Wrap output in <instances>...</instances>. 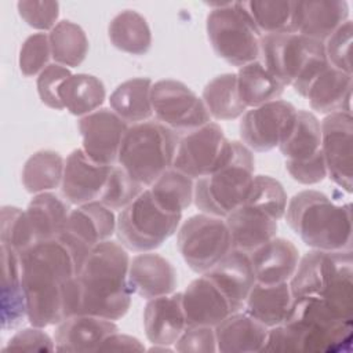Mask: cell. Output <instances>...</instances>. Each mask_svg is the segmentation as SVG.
I'll use <instances>...</instances> for the list:
<instances>
[{
    "label": "cell",
    "instance_id": "1f68e13d",
    "mask_svg": "<svg viewBox=\"0 0 353 353\" xmlns=\"http://www.w3.org/2000/svg\"><path fill=\"white\" fill-rule=\"evenodd\" d=\"M153 81L148 77H134L119 84L109 97L110 109L127 124L148 121L152 114Z\"/></svg>",
    "mask_w": 353,
    "mask_h": 353
},
{
    "label": "cell",
    "instance_id": "d590c367",
    "mask_svg": "<svg viewBox=\"0 0 353 353\" xmlns=\"http://www.w3.org/2000/svg\"><path fill=\"white\" fill-rule=\"evenodd\" d=\"M153 201L167 214L182 215L194 199V182L183 172L168 168L150 186Z\"/></svg>",
    "mask_w": 353,
    "mask_h": 353
},
{
    "label": "cell",
    "instance_id": "7bdbcfd3",
    "mask_svg": "<svg viewBox=\"0 0 353 353\" xmlns=\"http://www.w3.org/2000/svg\"><path fill=\"white\" fill-rule=\"evenodd\" d=\"M244 204L256 207L279 221L284 216L288 203L287 193L277 179L269 175H255Z\"/></svg>",
    "mask_w": 353,
    "mask_h": 353
},
{
    "label": "cell",
    "instance_id": "836d02e7",
    "mask_svg": "<svg viewBox=\"0 0 353 353\" xmlns=\"http://www.w3.org/2000/svg\"><path fill=\"white\" fill-rule=\"evenodd\" d=\"M106 98L103 83L88 73L72 74L59 88V99L73 116H87L102 106Z\"/></svg>",
    "mask_w": 353,
    "mask_h": 353
},
{
    "label": "cell",
    "instance_id": "60d3db41",
    "mask_svg": "<svg viewBox=\"0 0 353 353\" xmlns=\"http://www.w3.org/2000/svg\"><path fill=\"white\" fill-rule=\"evenodd\" d=\"M261 34L295 33L294 1H244Z\"/></svg>",
    "mask_w": 353,
    "mask_h": 353
},
{
    "label": "cell",
    "instance_id": "f907efd6",
    "mask_svg": "<svg viewBox=\"0 0 353 353\" xmlns=\"http://www.w3.org/2000/svg\"><path fill=\"white\" fill-rule=\"evenodd\" d=\"M3 350L23 352H54L55 341L40 327H29L14 334Z\"/></svg>",
    "mask_w": 353,
    "mask_h": 353
},
{
    "label": "cell",
    "instance_id": "8d00e7d4",
    "mask_svg": "<svg viewBox=\"0 0 353 353\" xmlns=\"http://www.w3.org/2000/svg\"><path fill=\"white\" fill-rule=\"evenodd\" d=\"M285 160L302 161L321 150V125L319 119L307 110H298L292 128L279 145Z\"/></svg>",
    "mask_w": 353,
    "mask_h": 353
},
{
    "label": "cell",
    "instance_id": "5b68a950",
    "mask_svg": "<svg viewBox=\"0 0 353 353\" xmlns=\"http://www.w3.org/2000/svg\"><path fill=\"white\" fill-rule=\"evenodd\" d=\"M181 135L160 121L148 120L128 127L117 164L137 182L150 186L172 167Z\"/></svg>",
    "mask_w": 353,
    "mask_h": 353
},
{
    "label": "cell",
    "instance_id": "4fadbf2b",
    "mask_svg": "<svg viewBox=\"0 0 353 353\" xmlns=\"http://www.w3.org/2000/svg\"><path fill=\"white\" fill-rule=\"evenodd\" d=\"M298 109L287 101L276 99L247 109L240 120V138L252 152H269L285 139Z\"/></svg>",
    "mask_w": 353,
    "mask_h": 353
},
{
    "label": "cell",
    "instance_id": "ffe728a7",
    "mask_svg": "<svg viewBox=\"0 0 353 353\" xmlns=\"http://www.w3.org/2000/svg\"><path fill=\"white\" fill-rule=\"evenodd\" d=\"M128 283L131 291L145 299L170 295L176 288V270L164 256L141 252L130 259Z\"/></svg>",
    "mask_w": 353,
    "mask_h": 353
},
{
    "label": "cell",
    "instance_id": "9c48e42d",
    "mask_svg": "<svg viewBox=\"0 0 353 353\" xmlns=\"http://www.w3.org/2000/svg\"><path fill=\"white\" fill-rule=\"evenodd\" d=\"M182 215L164 212L145 189L130 205L123 208L117 216L116 233L125 250L149 252L168 240L181 223Z\"/></svg>",
    "mask_w": 353,
    "mask_h": 353
},
{
    "label": "cell",
    "instance_id": "816d5d0a",
    "mask_svg": "<svg viewBox=\"0 0 353 353\" xmlns=\"http://www.w3.org/2000/svg\"><path fill=\"white\" fill-rule=\"evenodd\" d=\"M285 170L294 181L302 185H314L327 176V167L321 150L307 160H285Z\"/></svg>",
    "mask_w": 353,
    "mask_h": 353
},
{
    "label": "cell",
    "instance_id": "603a6c76",
    "mask_svg": "<svg viewBox=\"0 0 353 353\" xmlns=\"http://www.w3.org/2000/svg\"><path fill=\"white\" fill-rule=\"evenodd\" d=\"M143 327L146 338L153 345H175L186 328L182 292L149 299L143 310Z\"/></svg>",
    "mask_w": 353,
    "mask_h": 353
},
{
    "label": "cell",
    "instance_id": "f546056e",
    "mask_svg": "<svg viewBox=\"0 0 353 353\" xmlns=\"http://www.w3.org/2000/svg\"><path fill=\"white\" fill-rule=\"evenodd\" d=\"M292 299L294 296L288 283L274 285L255 283L248 294L243 310L270 328L285 321Z\"/></svg>",
    "mask_w": 353,
    "mask_h": 353
},
{
    "label": "cell",
    "instance_id": "e575fe53",
    "mask_svg": "<svg viewBox=\"0 0 353 353\" xmlns=\"http://www.w3.org/2000/svg\"><path fill=\"white\" fill-rule=\"evenodd\" d=\"M112 44L131 55H145L152 46V32L146 19L134 10L119 12L109 23Z\"/></svg>",
    "mask_w": 353,
    "mask_h": 353
},
{
    "label": "cell",
    "instance_id": "484cf974",
    "mask_svg": "<svg viewBox=\"0 0 353 353\" xmlns=\"http://www.w3.org/2000/svg\"><path fill=\"white\" fill-rule=\"evenodd\" d=\"M116 223L117 219L110 208L99 201H91L70 210L63 232L91 251L110 239L116 232Z\"/></svg>",
    "mask_w": 353,
    "mask_h": 353
},
{
    "label": "cell",
    "instance_id": "44dd1931",
    "mask_svg": "<svg viewBox=\"0 0 353 353\" xmlns=\"http://www.w3.org/2000/svg\"><path fill=\"white\" fill-rule=\"evenodd\" d=\"M182 307L186 325L215 327L233 313L225 295L204 274L185 288Z\"/></svg>",
    "mask_w": 353,
    "mask_h": 353
},
{
    "label": "cell",
    "instance_id": "74e56055",
    "mask_svg": "<svg viewBox=\"0 0 353 353\" xmlns=\"http://www.w3.org/2000/svg\"><path fill=\"white\" fill-rule=\"evenodd\" d=\"M201 99L210 116L216 120H234L247 110L240 99L234 73H223L210 80L203 90Z\"/></svg>",
    "mask_w": 353,
    "mask_h": 353
},
{
    "label": "cell",
    "instance_id": "7a4b0ae2",
    "mask_svg": "<svg viewBox=\"0 0 353 353\" xmlns=\"http://www.w3.org/2000/svg\"><path fill=\"white\" fill-rule=\"evenodd\" d=\"M130 256L125 248L112 240L95 245L79 274L80 314H91L112 321L120 320L131 305L128 283Z\"/></svg>",
    "mask_w": 353,
    "mask_h": 353
},
{
    "label": "cell",
    "instance_id": "4dcf8cb0",
    "mask_svg": "<svg viewBox=\"0 0 353 353\" xmlns=\"http://www.w3.org/2000/svg\"><path fill=\"white\" fill-rule=\"evenodd\" d=\"M25 211L33 229L36 243H39L57 239L63 232L70 207L65 199L51 192H44L34 194Z\"/></svg>",
    "mask_w": 353,
    "mask_h": 353
},
{
    "label": "cell",
    "instance_id": "f5cc1de1",
    "mask_svg": "<svg viewBox=\"0 0 353 353\" xmlns=\"http://www.w3.org/2000/svg\"><path fill=\"white\" fill-rule=\"evenodd\" d=\"M143 350H145V346L139 342V339L125 334H120L119 331L108 336L98 349V352H143Z\"/></svg>",
    "mask_w": 353,
    "mask_h": 353
},
{
    "label": "cell",
    "instance_id": "b9f144b4",
    "mask_svg": "<svg viewBox=\"0 0 353 353\" xmlns=\"http://www.w3.org/2000/svg\"><path fill=\"white\" fill-rule=\"evenodd\" d=\"M0 241L19 256L36 244V237L26 211L12 205H4L0 215Z\"/></svg>",
    "mask_w": 353,
    "mask_h": 353
},
{
    "label": "cell",
    "instance_id": "8fae6325",
    "mask_svg": "<svg viewBox=\"0 0 353 353\" xmlns=\"http://www.w3.org/2000/svg\"><path fill=\"white\" fill-rule=\"evenodd\" d=\"M233 154L229 141L218 123L210 121L181 135L172 168L192 179H200L225 165Z\"/></svg>",
    "mask_w": 353,
    "mask_h": 353
},
{
    "label": "cell",
    "instance_id": "30bf717a",
    "mask_svg": "<svg viewBox=\"0 0 353 353\" xmlns=\"http://www.w3.org/2000/svg\"><path fill=\"white\" fill-rule=\"evenodd\" d=\"M176 244L188 266L203 274L232 250V237L225 218L201 212L181 225Z\"/></svg>",
    "mask_w": 353,
    "mask_h": 353
},
{
    "label": "cell",
    "instance_id": "4316f807",
    "mask_svg": "<svg viewBox=\"0 0 353 353\" xmlns=\"http://www.w3.org/2000/svg\"><path fill=\"white\" fill-rule=\"evenodd\" d=\"M214 330L216 352L256 353L262 352L269 328L244 310H240L228 316Z\"/></svg>",
    "mask_w": 353,
    "mask_h": 353
},
{
    "label": "cell",
    "instance_id": "9a60e30c",
    "mask_svg": "<svg viewBox=\"0 0 353 353\" xmlns=\"http://www.w3.org/2000/svg\"><path fill=\"white\" fill-rule=\"evenodd\" d=\"M321 125V152L327 176L347 193L353 188V117L347 112L327 114Z\"/></svg>",
    "mask_w": 353,
    "mask_h": 353
},
{
    "label": "cell",
    "instance_id": "ab89813d",
    "mask_svg": "<svg viewBox=\"0 0 353 353\" xmlns=\"http://www.w3.org/2000/svg\"><path fill=\"white\" fill-rule=\"evenodd\" d=\"M54 63L65 68H76L83 63L88 52V39L77 23L72 21L58 22L48 33Z\"/></svg>",
    "mask_w": 353,
    "mask_h": 353
},
{
    "label": "cell",
    "instance_id": "f1b7e54d",
    "mask_svg": "<svg viewBox=\"0 0 353 353\" xmlns=\"http://www.w3.org/2000/svg\"><path fill=\"white\" fill-rule=\"evenodd\" d=\"M1 328H15L26 317V299L22 285L21 256L1 244Z\"/></svg>",
    "mask_w": 353,
    "mask_h": 353
},
{
    "label": "cell",
    "instance_id": "7402d4cb",
    "mask_svg": "<svg viewBox=\"0 0 353 353\" xmlns=\"http://www.w3.org/2000/svg\"><path fill=\"white\" fill-rule=\"evenodd\" d=\"M349 19V6L343 0L294 1L295 33L324 43Z\"/></svg>",
    "mask_w": 353,
    "mask_h": 353
},
{
    "label": "cell",
    "instance_id": "6da1fadb",
    "mask_svg": "<svg viewBox=\"0 0 353 353\" xmlns=\"http://www.w3.org/2000/svg\"><path fill=\"white\" fill-rule=\"evenodd\" d=\"M81 262L59 236L39 241L21 255L26 319L30 325L46 328L80 314L77 274Z\"/></svg>",
    "mask_w": 353,
    "mask_h": 353
},
{
    "label": "cell",
    "instance_id": "bcb514c9",
    "mask_svg": "<svg viewBox=\"0 0 353 353\" xmlns=\"http://www.w3.org/2000/svg\"><path fill=\"white\" fill-rule=\"evenodd\" d=\"M353 41V23L347 19L325 41L324 50L331 66L352 74L350 50Z\"/></svg>",
    "mask_w": 353,
    "mask_h": 353
},
{
    "label": "cell",
    "instance_id": "ac0fdd59",
    "mask_svg": "<svg viewBox=\"0 0 353 353\" xmlns=\"http://www.w3.org/2000/svg\"><path fill=\"white\" fill-rule=\"evenodd\" d=\"M203 274L221 290L233 313L244 309L248 294L256 283L250 255L239 250H230Z\"/></svg>",
    "mask_w": 353,
    "mask_h": 353
},
{
    "label": "cell",
    "instance_id": "ba28073f",
    "mask_svg": "<svg viewBox=\"0 0 353 353\" xmlns=\"http://www.w3.org/2000/svg\"><path fill=\"white\" fill-rule=\"evenodd\" d=\"M207 34L214 52L233 66L241 68L259 59L262 34L244 1L212 6L207 17Z\"/></svg>",
    "mask_w": 353,
    "mask_h": 353
},
{
    "label": "cell",
    "instance_id": "2e32d148",
    "mask_svg": "<svg viewBox=\"0 0 353 353\" xmlns=\"http://www.w3.org/2000/svg\"><path fill=\"white\" fill-rule=\"evenodd\" d=\"M128 127L130 124L110 109H98L81 117L79 131L83 152L97 164L114 165Z\"/></svg>",
    "mask_w": 353,
    "mask_h": 353
},
{
    "label": "cell",
    "instance_id": "52a82bcc",
    "mask_svg": "<svg viewBox=\"0 0 353 353\" xmlns=\"http://www.w3.org/2000/svg\"><path fill=\"white\" fill-rule=\"evenodd\" d=\"M254 170L252 152L243 142L233 141L230 160L210 175L196 179V207L204 214L226 218L245 203L254 182Z\"/></svg>",
    "mask_w": 353,
    "mask_h": 353
},
{
    "label": "cell",
    "instance_id": "8992f818",
    "mask_svg": "<svg viewBox=\"0 0 353 353\" xmlns=\"http://www.w3.org/2000/svg\"><path fill=\"white\" fill-rule=\"evenodd\" d=\"M283 324L294 331L298 341V353H339L352 350L353 321L341 319L321 298H294L290 313Z\"/></svg>",
    "mask_w": 353,
    "mask_h": 353
},
{
    "label": "cell",
    "instance_id": "d4e9b609",
    "mask_svg": "<svg viewBox=\"0 0 353 353\" xmlns=\"http://www.w3.org/2000/svg\"><path fill=\"white\" fill-rule=\"evenodd\" d=\"M225 221L232 237V250L247 254L276 237L279 228L273 216L248 204L232 211Z\"/></svg>",
    "mask_w": 353,
    "mask_h": 353
},
{
    "label": "cell",
    "instance_id": "f6af8a7d",
    "mask_svg": "<svg viewBox=\"0 0 353 353\" xmlns=\"http://www.w3.org/2000/svg\"><path fill=\"white\" fill-rule=\"evenodd\" d=\"M51 58L48 33H33L26 37L19 50V70L25 77L39 76L50 65Z\"/></svg>",
    "mask_w": 353,
    "mask_h": 353
},
{
    "label": "cell",
    "instance_id": "cb8c5ba5",
    "mask_svg": "<svg viewBox=\"0 0 353 353\" xmlns=\"http://www.w3.org/2000/svg\"><path fill=\"white\" fill-rule=\"evenodd\" d=\"M248 255L256 283L265 285L288 283L299 262L298 248L283 237L270 239Z\"/></svg>",
    "mask_w": 353,
    "mask_h": 353
},
{
    "label": "cell",
    "instance_id": "5bb4252c",
    "mask_svg": "<svg viewBox=\"0 0 353 353\" xmlns=\"http://www.w3.org/2000/svg\"><path fill=\"white\" fill-rule=\"evenodd\" d=\"M347 270H353L352 250H312L299 258L295 273L288 283L292 296L323 298Z\"/></svg>",
    "mask_w": 353,
    "mask_h": 353
},
{
    "label": "cell",
    "instance_id": "277c9868",
    "mask_svg": "<svg viewBox=\"0 0 353 353\" xmlns=\"http://www.w3.org/2000/svg\"><path fill=\"white\" fill-rule=\"evenodd\" d=\"M259 61L285 87L301 97L314 79L330 65L324 43L299 33H276L261 37Z\"/></svg>",
    "mask_w": 353,
    "mask_h": 353
},
{
    "label": "cell",
    "instance_id": "ee69618b",
    "mask_svg": "<svg viewBox=\"0 0 353 353\" xmlns=\"http://www.w3.org/2000/svg\"><path fill=\"white\" fill-rule=\"evenodd\" d=\"M143 190V185L134 181L119 164H114L98 201L112 211H121L130 205Z\"/></svg>",
    "mask_w": 353,
    "mask_h": 353
},
{
    "label": "cell",
    "instance_id": "d6a6232c",
    "mask_svg": "<svg viewBox=\"0 0 353 353\" xmlns=\"http://www.w3.org/2000/svg\"><path fill=\"white\" fill-rule=\"evenodd\" d=\"M236 76L239 95L247 109L279 99L285 88L259 59L241 66Z\"/></svg>",
    "mask_w": 353,
    "mask_h": 353
},
{
    "label": "cell",
    "instance_id": "83f0119b",
    "mask_svg": "<svg viewBox=\"0 0 353 353\" xmlns=\"http://www.w3.org/2000/svg\"><path fill=\"white\" fill-rule=\"evenodd\" d=\"M305 98L321 114L352 113V74L328 65L310 84Z\"/></svg>",
    "mask_w": 353,
    "mask_h": 353
},
{
    "label": "cell",
    "instance_id": "e0dca14e",
    "mask_svg": "<svg viewBox=\"0 0 353 353\" xmlns=\"http://www.w3.org/2000/svg\"><path fill=\"white\" fill-rule=\"evenodd\" d=\"M113 165L94 163L83 149H74L65 160L61 183L63 199L69 204L81 205L98 201Z\"/></svg>",
    "mask_w": 353,
    "mask_h": 353
},
{
    "label": "cell",
    "instance_id": "3957f363",
    "mask_svg": "<svg viewBox=\"0 0 353 353\" xmlns=\"http://www.w3.org/2000/svg\"><path fill=\"white\" fill-rule=\"evenodd\" d=\"M285 219L313 250H352V205L335 201L319 190H302L287 204Z\"/></svg>",
    "mask_w": 353,
    "mask_h": 353
},
{
    "label": "cell",
    "instance_id": "7c38bea8",
    "mask_svg": "<svg viewBox=\"0 0 353 353\" xmlns=\"http://www.w3.org/2000/svg\"><path fill=\"white\" fill-rule=\"evenodd\" d=\"M150 99L156 120L179 135L211 121L203 99L182 81L165 79L153 83Z\"/></svg>",
    "mask_w": 353,
    "mask_h": 353
},
{
    "label": "cell",
    "instance_id": "f35d334b",
    "mask_svg": "<svg viewBox=\"0 0 353 353\" xmlns=\"http://www.w3.org/2000/svg\"><path fill=\"white\" fill-rule=\"evenodd\" d=\"M65 160L55 150L33 153L22 168V185L26 192L39 194L50 192L62 183Z\"/></svg>",
    "mask_w": 353,
    "mask_h": 353
},
{
    "label": "cell",
    "instance_id": "7dc6e473",
    "mask_svg": "<svg viewBox=\"0 0 353 353\" xmlns=\"http://www.w3.org/2000/svg\"><path fill=\"white\" fill-rule=\"evenodd\" d=\"M72 76L70 70L58 63H50L37 77V92L40 101L55 110H62L63 105L59 99V88L66 79Z\"/></svg>",
    "mask_w": 353,
    "mask_h": 353
},
{
    "label": "cell",
    "instance_id": "c3c4849f",
    "mask_svg": "<svg viewBox=\"0 0 353 353\" xmlns=\"http://www.w3.org/2000/svg\"><path fill=\"white\" fill-rule=\"evenodd\" d=\"M21 18L36 30H51L58 22L59 4L57 1H18Z\"/></svg>",
    "mask_w": 353,
    "mask_h": 353
},
{
    "label": "cell",
    "instance_id": "681fc988",
    "mask_svg": "<svg viewBox=\"0 0 353 353\" xmlns=\"http://www.w3.org/2000/svg\"><path fill=\"white\" fill-rule=\"evenodd\" d=\"M174 350L181 353L216 352V338L214 327L186 325V328L175 342Z\"/></svg>",
    "mask_w": 353,
    "mask_h": 353
},
{
    "label": "cell",
    "instance_id": "d6986e66",
    "mask_svg": "<svg viewBox=\"0 0 353 353\" xmlns=\"http://www.w3.org/2000/svg\"><path fill=\"white\" fill-rule=\"evenodd\" d=\"M114 321L91 314H74L57 325L54 341L57 352H98L102 342L117 332Z\"/></svg>",
    "mask_w": 353,
    "mask_h": 353
}]
</instances>
